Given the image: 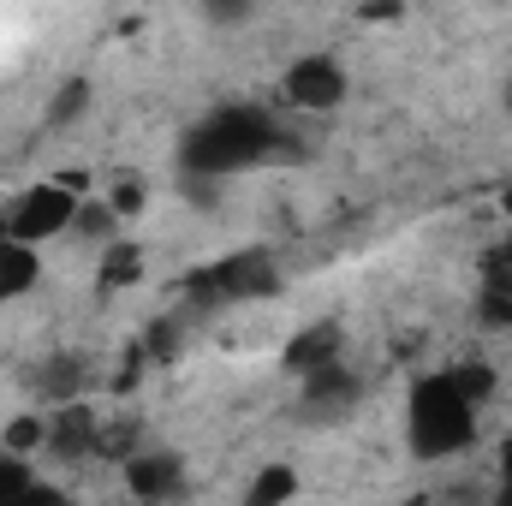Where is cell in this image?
<instances>
[{"label":"cell","instance_id":"1","mask_svg":"<svg viewBox=\"0 0 512 506\" xmlns=\"http://www.w3.org/2000/svg\"><path fill=\"white\" fill-rule=\"evenodd\" d=\"M477 423H483V405L459 387L453 370H423V376L405 381V447H411V459L441 465V459L471 453L483 435Z\"/></svg>","mask_w":512,"mask_h":506},{"label":"cell","instance_id":"15","mask_svg":"<svg viewBox=\"0 0 512 506\" xmlns=\"http://www.w3.org/2000/svg\"><path fill=\"white\" fill-rule=\"evenodd\" d=\"M126 506H143V501H126Z\"/></svg>","mask_w":512,"mask_h":506},{"label":"cell","instance_id":"14","mask_svg":"<svg viewBox=\"0 0 512 506\" xmlns=\"http://www.w3.org/2000/svg\"><path fill=\"white\" fill-rule=\"evenodd\" d=\"M507 114H512V78H507Z\"/></svg>","mask_w":512,"mask_h":506},{"label":"cell","instance_id":"6","mask_svg":"<svg viewBox=\"0 0 512 506\" xmlns=\"http://www.w3.org/2000/svg\"><path fill=\"white\" fill-rule=\"evenodd\" d=\"M126 489H131V501H143V506H167L185 489V465L173 453H143V459L126 465Z\"/></svg>","mask_w":512,"mask_h":506},{"label":"cell","instance_id":"3","mask_svg":"<svg viewBox=\"0 0 512 506\" xmlns=\"http://www.w3.org/2000/svg\"><path fill=\"white\" fill-rule=\"evenodd\" d=\"M78 209H84V191H72L66 179H42V185H24L0 209V227H6V239L42 251L48 239H60V233L78 227Z\"/></svg>","mask_w":512,"mask_h":506},{"label":"cell","instance_id":"9","mask_svg":"<svg viewBox=\"0 0 512 506\" xmlns=\"http://www.w3.org/2000/svg\"><path fill=\"white\" fill-rule=\"evenodd\" d=\"M292 495H298V471L292 465H268V471H256L245 506H292Z\"/></svg>","mask_w":512,"mask_h":506},{"label":"cell","instance_id":"7","mask_svg":"<svg viewBox=\"0 0 512 506\" xmlns=\"http://www.w3.org/2000/svg\"><path fill=\"white\" fill-rule=\"evenodd\" d=\"M36 280H42V251H30L18 239H0V310L18 304V298H30Z\"/></svg>","mask_w":512,"mask_h":506},{"label":"cell","instance_id":"10","mask_svg":"<svg viewBox=\"0 0 512 506\" xmlns=\"http://www.w3.org/2000/svg\"><path fill=\"white\" fill-rule=\"evenodd\" d=\"M36 477H42V471H36L30 459H18V453H6V447H0V506L18 501V495L36 483Z\"/></svg>","mask_w":512,"mask_h":506},{"label":"cell","instance_id":"12","mask_svg":"<svg viewBox=\"0 0 512 506\" xmlns=\"http://www.w3.org/2000/svg\"><path fill=\"white\" fill-rule=\"evenodd\" d=\"M131 274H137V251H131V245H114V251H108V268H102V280L114 286V280H131Z\"/></svg>","mask_w":512,"mask_h":506},{"label":"cell","instance_id":"8","mask_svg":"<svg viewBox=\"0 0 512 506\" xmlns=\"http://www.w3.org/2000/svg\"><path fill=\"white\" fill-rule=\"evenodd\" d=\"M286 370L292 376H322V370H340V334L334 328H310V334H298L292 346H286Z\"/></svg>","mask_w":512,"mask_h":506},{"label":"cell","instance_id":"5","mask_svg":"<svg viewBox=\"0 0 512 506\" xmlns=\"http://www.w3.org/2000/svg\"><path fill=\"white\" fill-rule=\"evenodd\" d=\"M274 286H280V268L268 251H233L197 268V280H191V292L203 304H251V298H268Z\"/></svg>","mask_w":512,"mask_h":506},{"label":"cell","instance_id":"11","mask_svg":"<svg viewBox=\"0 0 512 506\" xmlns=\"http://www.w3.org/2000/svg\"><path fill=\"white\" fill-rule=\"evenodd\" d=\"M6 506H84V501H78L66 483H48V477H36V483H30L18 501H6Z\"/></svg>","mask_w":512,"mask_h":506},{"label":"cell","instance_id":"4","mask_svg":"<svg viewBox=\"0 0 512 506\" xmlns=\"http://www.w3.org/2000/svg\"><path fill=\"white\" fill-rule=\"evenodd\" d=\"M280 96H286V108L334 114V108H346V96H352V66H346L334 48H310V54H298V60L280 72Z\"/></svg>","mask_w":512,"mask_h":506},{"label":"cell","instance_id":"2","mask_svg":"<svg viewBox=\"0 0 512 506\" xmlns=\"http://www.w3.org/2000/svg\"><path fill=\"white\" fill-rule=\"evenodd\" d=\"M280 143H286V131H280V120H274L268 108H256V102H227V108H215L209 120H197V131H191L185 149H179V161H185V173H197V179H233V173H251L262 161H274Z\"/></svg>","mask_w":512,"mask_h":506},{"label":"cell","instance_id":"13","mask_svg":"<svg viewBox=\"0 0 512 506\" xmlns=\"http://www.w3.org/2000/svg\"><path fill=\"white\" fill-rule=\"evenodd\" d=\"M495 506H512V477L501 483V489H495Z\"/></svg>","mask_w":512,"mask_h":506}]
</instances>
